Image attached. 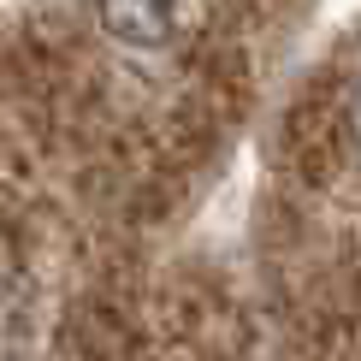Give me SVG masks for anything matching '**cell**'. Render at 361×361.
<instances>
[{"instance_id":"1","label":"cell","mask_w":361,"mask_h":361,"mask_svg":"<svg viewBox=\"0 0 361 361\" xmlns=\"http://www.w3.org/2000/svg\"><path fill=\"white\" fill-rule=\"evenodd\" d=\"M95 18L118 48H166L178 36V0H95Z\"/></svg>"},{"instance_id":"2","label":"cell","mask_w":361,"mask_h":361,"mask_svg":"<svg viewBox=\"0 0 361 361\" xmlns=\"http://www.w3.org/2000/svg\"><path fill=\"white\" fill-rule=\"evenodd\" d=\"M350 125H355V142H361V83H355V95H350Z\"/></svg>"}]
</instances>
